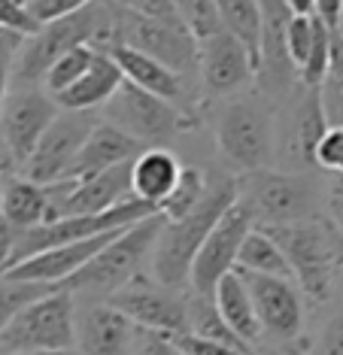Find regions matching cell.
<instances>
[{
    "label": "cell",
    "instance_id": "obj_1",
    "mask_svg": "<svg viewBox=\"0 0 343 355\" xmlns=\"http://www.w3.org/2000/svg\"><path fill=\"white\" fill-rule=\"evenodd\" d=\"M237 198H240V185H237L234 176H219L216 182H210L207 195L192 213H185L183 219H165L152 249L155 279L170 288L185 286L203 240L210 237V231L216 228V222L228 213V207Z\"/></svg>",
    "mask_w": 343,
    "mask_h": 355
},
{
    "label": "cell",
    "instance_id": "obj_2",
    "mask_svg": "<svg viewBox=\"0 0 343 355\" xmlns=\"http://www.w3.org/2000/svg\"><path fill=\"white\" fill-rule=\"evenodd\" d=\"M161 225H165V216L155 213L131 225V228H122L85 268H79L58 288H67L70 295L85 297H112L116 292H122L128 282L143 277L146 258L152 261V249Z\"/></svg>",
    "mask_w": 343,
    "mask_h": 355
},
{
    "label": "cell",
    "instance_id": "obj_3",
    "mask_svg": "<svg viewBox=\"0 0 343 355\" xmlns=\"http://www.w3.org/2000/svg\"><path fill=\"white\" fill-rule=\"evenodd\" d=\"M216 146L237 171L249 173L271 167L276 152L274 112L261 98L234 94L216 116Z\"/></svg>",
    "mask_w": 343,
    "mask_h": 355
},
{
    "label": "cell",
    "instance_id": "obj_4",
    "mask_svg": "<svg viewBox=\"0 0 343 355\" xmlns=\"http://www.w3.org/2000/svg\"><path fill=\"white\" fill-rule=\"evenodd\" d=\"M240 204L258 228L289 225L316 216V189L301 171H249L240 180Z\"/></svg>",
    "mask_w": 343,
    "mask_h": 355
},
{
    "label": "cell",
    "instance_id": "obj_5",
    "mask_svg": "<svg viewBox=\"0 0 343 355\" xmlns=\"http://www.w3.org/2000/svg\"><path fill=\"white\" fill-rule=\"evenodd\" d=\"M289 258L292 277L298 288L313 304H325L334 295L331 273V222L322 216H310L301 222L265 228Z\"/></svg>",
    "mask_w": 343,
    "mask_h": 355
},
{
    "label": "cell",
    "instance_id": "obj_6",
    "mask_svg": "<svg viewBox=\"0 0 343 355\" xmlns=\"http://www.w3.org/2000/svg\"><path fill=\"white\" fill-rule=\"evenodd\" d=\"M76 340V306L67 288L55 286L52 292L31 301L0 334V352L28 355L40 349L73 346Z\"/></svg>",
    "mask_w": 343,
    "mask_h": 355
},
{
    "label": "cell",
    "instance_id": "obj_7",
    "mask_svg": "<svg viewBox=\"0 0 343 355\" xmlns=\"http://www.w3.org/2000/svg\"><path fill=\"white\" fill-rule=\"evenodd\" d=\"M103 119L122 128L125 134H131L134 140H140L143 146L146 143H165L194 125L192 112L170 103L167 98H158V94L128 83V79L103 103Z\"/></svg>",
    "mask_w": 343,
    "mask_h": 355
},
{
    "label": "cell",
    "instance_id": "obj_8",
    "mask_svg": "<svg viewBox=\"0 0 343 355\" xmlns=\"http://www.w3.org/2000/svg\"><path fill=\"white\" fill-rule=\"evenodd\" d=\"M116 37L122 46H131L137 52L152 55L161 64H167L170 70H176V73H183V76L198 73L201 40L179 19H149V15H137L119 6Z\"/></svg>",
    "mask_w": 343,
    "mask_h": 355
},
{
    "label": "cell",
    "instance_id": "obj_9",
    "mask_svg": "<svg viewBox=\"0 0 343 355\" xmlns=\"http://www.w3.org/2000/svg\"><path fill=\"white\" fill-rule=\"evenodd\" d=\"M94 125H97V116L88 110H58V116L52 119V125L40 137L37 149L19 167L22 176L43 185L70 180L73 164H76L83 143L88 140Z\"/></svg>",
    "mask_w": 343,
    "mask_h": 355
},
{
    "label": "cell",
    "instance_id": "obj_10",
    "mask_svg": "<svg viewBox=\"0 0 343 355\" xmlns=\"http://www.w3.org/2000/svg\"><path fill=\"white\" fill-rule=\"evenodd\" d=\"M58 110V101L46 92V85L12 83L3 110H0V137L15 167H22L31 158Z\"/></svg>",
    "mask_w": 343,
    "mask_h": 355
},
{
    "label": "cell",
    "instance_id": "obj_11",
    "mask_svg": "<svg viewBox=\"0 0 343 355\" xmlns=\"http://www.w3.org/2000/svg\"><path fill=\"white\" fill-rule=\"evenodd\" d=\"M261 3V43H258V88L274 101H285L301 85L298 67L289 55V21L285 0H258Z\"/></svg>",
    "mask_w": 343,
    "mask_h": 355
},
{
    "label": "cell",
    "instance_id": "obj_12",
    "mask_svg": "<svg viewBox=\"0 0 343 355\" xmlns=\"http://www.w3.org/2000/svg\"><path fill=\"white\" fill-rule=\"evenodd\" d=\"M107 301L146 331H158L167 337L189 334V297L158 279L137 277Z\"/></svg>",
    "mask_w": 343,
    "mask_h": 355
},
{
    "label": "cell",
    "instance_id": "obj_13",
    "mask_svg": "<svg viewBox=\"0 0 343 355\" xmlns=\"http://www.w3.org/2000/svg\"><path fill=\"white\" fill-rule=\"evenodd\" d=\"M252 216L249 209L240 204V198L228 207V213L216 222V228L210 231V237L203 240L198 258L192 264V277L189 286L194 295L213 297L219 279L228 277L231 270H237V258H240V246L246 240V234L252 231Z\"/></svg>",
    "mask_w": 343,
    "mask_h": 355
},
{
    "label": "cell",
    "instance_id": "obj_14",
    "mask_svg": "<svg viewBox=\"0 0 343 355\" xmlns=\"http://www.w3.org/2000/svg\"><path fill=\"white\" fill-rule=\"evenodd\" d=\"M240 273L256 304L261 337H271L274 343H298L301 325H304V301H301L298 282L285 277H267V273Z\"/></svg>",
    "mask_w": 343,
    "mask_h": 355
},
{
    "label": "cell",
    "instance_id": "obj_15",
    "mask_svg": "<svg viewBox=\"0 0 343 355\" xmlns=\"http://www.w3.org/2000/svg\"><path fill=\"white\" fill-rule=\"evenodd\" d=\"M256 73H258V67H256L252 52L234 34H228L225 28H219L216 34L201 40L198 76L210 94H216V98H234V94H240L256 79Z\"/></svg>",
    "mask_w": 343,
    "mask_h": 355
},
{
    "label": "cell",
    "instance_id": "obj_16",
    "mask_svg": "<svg viewBox=\"0 0 343 355\" xmlns=\"http://www.w3.org/2000/svg\"><path fill=\"white\" fill-rule=\"evenodd\" d=\"M328 116L322 107L319 85H298L289 94V110L283 122V152L298 167H316V146L328 131Z\"/></svg>",
    "mask_w": 343,
    "mask_h": 355
},
{
    "label": "cell",
    "instance_id": "obj_17",
    "mask_svg": "<svg viewBox=\"0 0 343 355\" xmlns=\"http://www.w3.org/2000/svg\"><path fill=\"white\" fill-rule=\"evenodd\" d=\"M119 231H107V234H97V237H88V240H76V243H61V246L43 249V252L28 255V258H22V261L10 264L6 277L28 279V282H46V286H61V282L70 279L79 268H85Z\"/></svg>",
    "mask_w": 343,
    "mask_h": 355
},
{
    "label": "cell",
    "instance_id": "obj_18",
    "mask_svg": "<svg viewBox=\"0 0 343 355\" xmlns=\"http://www.w3.org/2000/svg\"><path fill=\"white\" fill-rule=\"evenodd\" d=\"M140 334V325H134L119 306L88 304L76 319V340L83 355H131Z\"/></svg>",
    "mask_w": 343,
    "mask_h": 355
},
{
    "label": "cell",
    "instance_id": "obj_19",
    "mask_svg": "<svg viewBox=\"0 0 343 355\" xmlns=\"http://www.w3.org/2000/svg\"><path fill=\"white\" fill-rule=\"evenodd\" d=\"M110 55L116 58V64L122 67V73H125L128 83L140 85L146 92L158 94V98H167L170 103L183 107L185 112H192V98H189V88H185V79L189 76L176 73V70H170L167 64H161L158 58L131 49V46H122V43L112 46Z\"/></svg>",
    "mask_w": 343,
    "mask_h": 355
},
{
    "label": "cell",
    "instance_id": "obj_20",
    "mask_svg": "<svg viewBox=\"0 0 343 355\" xmlns=\"http://www.w3.org/2000/svg\"><path fill=\"white\" fill-rule=\"evenodd\" d=\"M0 222L12 237L37 228V225L52 222L49 185L34 182L22 173H10L3 182V191H0Z\"/></svg>",
    "mask_w": 343,
    "mask_h": 355
},
{
    "label": "cell",
    "instance_id": "obj_21",
    "mask_svg": "<svg viewBox=\"0 0 343 355\" xmlns=\"http://www.w3.org/2000/svg\"><path fill=\"white\" fill-rule=\"evenodd\" d=\"M146 146L140 140H134L131 134H125L122 128H116L107 119H97V125L92 128L88 140L83 143V152H79L76 164H73V176L70 180H79V176H92L101 171H110V167L128 164L140 155Z\"/></svg>",
    "mask_w": 343,
    "mask_h": 355
},
{
    "label": "cell",
    "instance_id": "obj_22",
    "mask_svg": "<svg viewBox=\"0 0 343 355\" xmlns=\"http://www.w3.org/2000/svg\"><path fill=\"white\" fill-rule=\"evenodd\" d=\"M122 83H125V73H122L116 58H112L110 52L97 49L92 67H88L70 88H64V92L55 94V101H58L61 110H88L92 112L97 107H103V103L119 92Z\"/></svg>",
    "mask_w": 343,
    "mask_h": 355
},
{
    "label": "cell",
    "instance_id": "obj_23",
    "mask_svg": "<svg viewBox=\"0 0 343 355\" xmlns=\"http://www.w3.org/2000/svg\"><path fill=\"white\" fill-rule=\"evenodd\" d=\"M179 176H183V164L167 149H143L131 161V191H134V198L152 204L155 209L176 189Z\"/></svg>",
    "mask_w": 343,
    "mask_h": 355
},
{
    "label": "cell",
    "instance_id": "obj_24",
    "mask_svg": "<svg viewBox=\"0 0 343 355\" xmlns=\"http://www.w3.org/2000/svg\"><path fill=\"white\" fill-rule=\"evenodd\" d=\"M213 301L222 313V319L234 328L237 337H243L249 346L261 340V325H258V313H256V304H252V295H249V286L243 279L240 270H231L228 277L219 279L216 292H213Z\"/></svg>",
    "mask_w": 343,
    "mask_h": 355
},
{
    "label": "cell",
    "instance_id": "obj_25",
    "mask_svg": "<svg viewBox=\"0 0 343 355\" xmlns=\"http://www.w3.org/2000/svg\"><path fill=\"white\" fill-rule=\"evenodd\" d=\"M237 270H249V273H267V277H285L295 279L289 268L283 246L267 234L265 228L252 225V231L246 234L240 246V258H237Z\"/></svg>",
    "mask_w": 343,
    "mask_h": 355
},
{
    "label": "cell",
    "instance_id": "obj_26",
    "mask_svg": "<svg viewBox=\"0 0 343 355\" xmlns=\"http://www.w3.org/2000/svg\"><path fill=\"white\" fill-rule=\"evenodd\" d=\"M219 21L228 34H234L252 52L258 67V43H261V3L258 0H216Z\"/></svg>",
    "mask_w": 343,
    "mask_h": 355
},
{
    "label": "cell",
    "instance_id": "obj_27",
    "mask_svg": "<svg viewBox=\"0 0 343 355\" xmlns=\"http://www.w3.org/2000/svg\"><path fill=\"white\" fill-rule=\"evenodd\" d=\"M189 334L252 352V346L243 340V337H237L234 328L222 319V313H219V306H216L213 297H203V295H192L189 297Z\"/></svg>",
    "mask_w": 343,
    "mask_h": 355
},
{
    "label": "cell",
    "instance_id": "obj_28",
    "mask_svg": "<svg viewBox=\"0 0 343 355\" xmlns=\"http://www.w3.org/2000/svg\"><path fill=\"white\" fill-rule=\"evenodd\" d=\"M207 189H210V182H207V176H203V171H198V167H183V176H179L176 189L170 191L167 200L158 207V213L165 216V219H183L185 213H192L203 200Z\"/></svg>",
    "mask_w": 343,
    "mask_h": 355
},
{
    "label": "cell",
    "instance_id": "obj_29",
    "mask_svg": "<svg viewBox=\"0 0 343 355\" xmlns=\"http://www.w3.org/2000/svg\"><path fill=\"white\" fill-rule=\"evenodd\" d=\"M55 286L46 282H28V279H12V277H0V334L6 331V325L19 316L31 301L43 297L46 292H52Z\"/></svg>",
    "mask_w": 343,
    "mask_h": 355
},
{
    "label": "cell",
    "instance_id": "obj_30",
    "mask_svg": "<svg viewBox=\"0 0 343 355\" xmlns=\"http://www.w3.org/2000/svg\"><path fill=\"white\" fill-rule=\"evenodd\" d=\"M94 55H97V49H94V46H88V43H83V46H73L70 52H64L61 58L55 61L52 67H49V73H46V79H43L46 92L55 98L58 92H64V88H70L79 76L85 73L88 67H92Z\"/></svg>",
    "mask_w": 343,
    "mask_h": 355
},
{
    "label": "cell",
    "instance_id": "obj_31",
    "mask_svg": "<svg viewBox=\"0 0 343 355\" xmlns=\"http://www.w3.org/2000/svg\"><path fill=\"white\" fill-rule=\"evenodd\" d=\"M319 92H322V107H325V116H328V125H343V31H334L331 64Z\"/></svg>",
    "mask_w": 343,
    "mask_h": 355
},
{
    "label": "cell",
    "instance_id": "obj_32",
    "mask_svg": "<svg viewBox=\"0 0 343 355\" xmlns=\"http://www.w3.org/2000/svg\"><path fill=\"white\" fill-rule=\"evenodd\" d=\"M331 40H334V31L325 25L319 15H316V40H313V49H310L307 61L301 64V70H298L301 85H322L325 73H328V64H331Z\"/></svg>",
    "mask_w": 343,
    "mask_h": 355
},
{
    "label": "cell",
    "instance_id": "obj_33",
    "mask_svg": "<svg viewBox=\"0 0 343 355\" xmlns=\"http://www.w3.org/2000/svg\"><path fill=\"white\" fill-rule=\"evenodd\" d=\"M174 6H176V15L183 19V25H189V31L198 40L216 34L222 28L216 0H174Z\"/></svg>",
    "mask_w": 343,
    "mask_h": 355
},
{
    "label": "cell",
    "instance_id": "obj_34",
    "mask_svg": "<svg viewBox=\"0 0 343 355\" xmlns=\"http://www.w3.org/2000/svg\"><path fill=\"white\" fill-rule=\"evenodd\" d=\"M0 28L15 31L22 37H31L43 28V21L31 12L28 0H0Z\"/></svg>",
    "mask_w": 343,
    "mask_h": 355
},
{
    "label": "cell",
    "instance_id": "obj_35",
    "mask_svg": "<svg viewBox=\"0 0 343 355\" xmlns=\"http://www.w3.org/2000/svg\"><path fill=\"white\" fill-rule=\"evenodd\" d=\"M316 40V15H292L289 21V55L295 61V67L301 70V64L307 61L310 49H313Z\"/></svg>",
    "mask_w": 343,
    "mask_h": 355
},
{
    "label": "cell",
    "instance_id": "obj_36",
    "mask_svg": "<svg viewBox=\"0 0 343 355\" xmlns=\"http://www.w3.org/2000/svg\"><path fill=\"white\" fill-rule=\"evenodd\" d=\"M316 167L331 176L343 173V125H331L316 146Z\"/></svg>",
    "mask_w": 343,
    "mask_h": 355
},
{
    "label": "cell",
    "instance_id": "obj_37",
    "mask_svg": "<svg viewBox=\"0 0 343 355\" xmlns=\"http://www.w3.org/2000/svg\"><path fill=\"white\" fill-rule=\"evenodd\" d=\"M22 43H24V37H22V34H15V31H3V28H0V110H3L6 94H10V88H12L15 55H19Z\"/></svg>",
    "mask_w": 343,
    "mask_h": 355
},
{
    "label": "cell",
    "instance_id": "obj_38",
    "mask_svg": "<svg viewBox=\"0 0 343 355\" xmlns=\"http://www.w3.org/2000/svg\"><path fill=\"white\" fill-rule=\"evenodd\" d=\"M313 355H343V310L325 319L313 340Z\"/></svg>",
    "mask_w": 343,
    "mask_h": 355
},
{
    "label": "cell",
    "instance_id": "obj_39",
    "mask_svg": "<svg viewBox=\"0 0 343 355\" xmlns=\"http://www.w3.org/2000/svg\"><path fill=\"white\" fill-rule=\"evenodd\" d=\"M174 343L183 349V355H252L246 349H237V346L216 343V340H203V337H194V334H176Z\"/></svg>",
    "mask_w": 343,
    "mask_h": 355
},
{
    "label": "cell",
    "instance_id": "obj_40",
    "mask_svg": "<svg viewBox=\"0 0 343 355\" xmlns=\"http://www.w3.org/2000/svg\"><path fill=\"white\" fill-rule=\"evenodd\" d=\"M28 3H31V12L46 25V21H55V19H64V15L85 10L94 0H28Z\"/></svg>",
    "mask_w": 343,
    "mask_h": 355
},
{
    "label": "cell",
    "instance_id": "obj_41",
    "mask_svg": "<svg viewBox=\"0 0 343 355\" xmlns=\"http://www.w3.org/2000/svg\"><path fill=\"white\" fill-rule=\"evenodd\" d=\"M131 355H183V349L174 343V337L140 328L137 343H134V352H131Z\"/></svg>",
    "mask_w": 343,
    "mask_h": 355
},
{
    "label": "cell",
    "instance_id": "obj_42",
    "mask_svg": "<svg viewBox=\"0 0 343 355\" xmlns=\"http://www.w3.org/2000/svg\"><path fill=\"white\" fill-rule=\"evenodd\" d=\"M116 3L122 10L137 12V15H149V19H179L174 0H116Z\"/></svg>",
    "mask_w": 343,
    "mask_h": 355
},
{
    "label": "cell",
    "instance_id": "obj_43",
    "mask_svg": "<svg viewBox=\"0 0 343 355\" xmlns=\"http://www.w3.org/2000/svg\"><path fill=\"white\" fill-rule=\"evenodd\" d=\"M325 209H328V222L343 234V173L331 176L325 191Z\"/></svg>",
    "mask_w": 343,
    "mask_h": 355
},
{
    "label": "cell",
    "instance_id": "obj_44",
    "mask_svg": "<svg viewBox=\"0 0 343 355\" xmlns=\"http://www.w3.org/2000/svg\"><path fill=\"white\" fill-rule=\"evenodd\" d=\"M331 273H334V295H343V234L331 225Z\"/></svg>",
    "mask_w": 343,
    "mask_h": 355
},
{
    "label": "cell",
    "instance_id": "obj_45",
    "mask_svg": "<svg viewBox=\"0 0 343 355\" xmlns=\"http://www.w3.org/2000/svg\"><path fill=\"white\" fill-rule=\"evenodd\" d=\"M313 15H319L331 31H343V0H316Z\"/></svg>",
    "mask_w": 343,
    "mask_h": 355
},
{
    "label": "cell",
    "instance_id": "obj_46",
    "mask_svg": "<svg viewBox=\"0 0 343 355\" xmlns=\"http://www.w3.org/2000/svg\"><path fill=\"white\" fill-rule=\"evenodd\" d=\"M265 355H310L301 343H274Z\"/></svg>",
    "mask_w": 343,
    "mask_h": 355
},
{
    "label": "cell",
    "instance_id": "obj_47",
    "mask_svg": "<svg viewBox=\"0 0 343 355\" xmlns=\"http://www.w3.org/2000/svg\"><path fill=\"white\" fill-rule=\"evenodd\" d=\"M10 167H15V164L3 146V137H0V191H3V182H6V176H10Z\"/></svg>",
    "mask_w": 343,
    "mask_h": 355
},
{
    "label": "cell",
    "instance_id": "obj_48",
    "mask_svg": "<svg viewBox=\"0 0 343 355\" xmlns=\"http://www.w3.org/2000/svg\"><path fill=\"white\" fill-rule=\"evenodd\" d=\"M285 6L295 15H310L316 10V0H285Z\"/></svg>",
    "mask_w": 343,
    "mask_h": 355
},
{
    "label": "cell",
    "instance_id": "obj_49",
    "mask_svg": "<svg viewBox=\"0 0 343 355\" xmlns=\"http://www.w3.org/2000/svg\"><path fill=\"white\" fill-rule=\"evenodd\" d=\"M28 355H83V352H76L73 346H58V349H40V352H28Z\"/></svg>",
    "mask_w": 343,
    "mask_h": 355
},
{
    "label": "cell",
    "instance_id": "obj_50",
    "mask_svg": "<svg viewBox=\"0 0 343 355\" xmlns=\"http://www.w3.org/2000/svg\"><path fill=\"white\" fill-rule=\"evenodd\" d=\"M6 270H10V261H0V277H3Z\"/></svg>",
    "mask_w": 343,
    "mask_h": 355
},
{
    "label": "cell",
    "instance_id": "obj_51",
    "mask_svg": "<svg viewBox=\"0 0 343 355\" xmlns=\"http://www.w3.org/2000/svg\"><path fill=\"white\" fill-rule=\"evenodd\" d=\"M0 355H6V352H0Z\"/></svg>",
    "mask_w": 343,
    "mask_h": 355
}]
</instances>
